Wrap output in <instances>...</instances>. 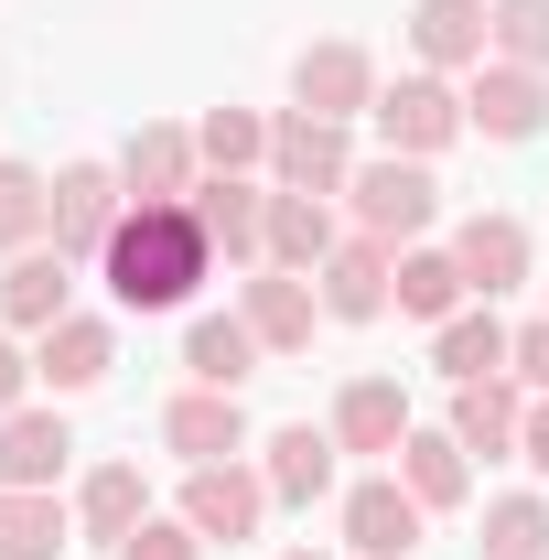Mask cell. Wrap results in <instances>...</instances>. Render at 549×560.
<instances>
[{
    "mask_svg": "<svg viewBox=\"0 0 549 560\" xmlns=\"http://www.w3.org/2000/svg\"><path fill=\"white\" fill-rule=\"evenodd\" d=\"M97 280H108L119 313H184V302L215 280L206 215H195V206H130L119 237H108V259H97Z\"/></svg>",
    "mask_w": 549,
    "mask_h": 560,
    "instance_id": "obj_1",
    "label": "cell"
},
{
    "mask_svg": "<svg viewBox=\"0 0 549 560\" xmlns=\"http://www.w3.org/2000/svg\"><path fill=\"white\" fill-rule=\"evenodd\" d=\"M344 206H355V226H366V237L420 248V237H431V215H442V184H431V162H410V151H377V162H355Z\"/></svg>",
    "mask_w": 549,
    "mask_h": 560,
    "instance_id": "obj_2",
    "label": "cell"
},
{
    "mask_svg": "<svg viewBox=\"0 0 549 560\" xmlns=\"http://www.w3.org/2000/svg\"><path fill=\"white\" fill-rule=\"evenodd\" d=\"M270 506H280V495H270V475H259V464L237 453V464H195L173 517H184V528H195L206 550H237V539H259V517H270Z\"/></svg>",
    "mask_w": 549,
    "mask_h": 560,
    "instance_id": "obj_3",
    "label": "cell"
},
{
    "mask_svg": "<svg viewBox=\"0 0 549 560\" xmlns=\"http://www.w3.org/2000/svg\"><path fill=\"white\" fill-rule=\"evenodd\" d=\"M366 119H377L388 151H410V162H431V151H453V140L475 130V119H464V86H453V75H431V66H410L399 86H377V108H366Z\"/></svg>",
    "mask_w": 549,
    "mask_h": 560,
    "instance_id": "obj_4",
    "label": "cell"
},
{
    "mask_svg": "<svg viewBox=\"0 0 549 560\" xmlns=\"http://www.w3.org/2000/svg\"><path fill=\"white\" fill-rule=\"evenodd\" d=\"M119 215H130L119 162H66V173H55V226H44V248H66L75 270H86V259H108Z\"/></svg>",
    "mask_w": 549,
    "mask_h": 560,
    "instance_id": "obj_5",
    "label": "cell"
},
{
    "mask_svg": "<svg viewBox=\"0 0 549 560\" xmlns=\"http://www.w3.org/2000/svg\"><path fill=\"white\" fill-rule=\"evenodd\" d=\"M270 184L280 195H344L355 184V130L313 119V108H280L270 119Z\"/></svg>",
    "mask_w": 549,
    "mask_h": 560,
    "instance_id": "obj_6",
    "label": "cell"
},
{
    "mask_svg": "<svg viewBox=\"0 0 549 560\" xmlns=\"http://www.w3.org/2000/svg\"><path fill=\"white\" fill-rule=\"evenodd\" d=\"M313 291H324V324H377V313H399V248L344 226V248L313 270Z\"/></svg>",
    "mask_w": 549,
    "mask_h": 560,
    "instance_id": "obj_7",
    "label": "cell"
},
{
    "mask_svg": "<svg viewBox=\"0 0 549 560\" xmlns=\"http://www.w3.org/2000/svg\"><path fill=\"white\" fill-rule=\"evenodd\" d=\"M184 206L206 215V237H215L226 270H270V184H259V173H206Z\"/></svg>",
    "mask_w": 549,
    "mask_h": 560,
    "instance_id": "obj_8",
    "label": "cell"
},
{
    "mask_svg": "<svg viewBox=\"0 0 549 560\" xmlns=\"http://www.w3.org/2000/svg\"><path fill=\"white\" fill-rule=\"evenodd\" d=\"M335 528H344V550H355V560H410L420 528H431V506H420L399 475H366V486H344Z\"/></svg>",
    "mask_w": 549,
    "mask_h": 560,
    "instance_id": "obj_9",
    "label": "cell"
},
{
    "mask_svg": "<svg viewBox=\"0 0 549 560\" xmlns=\"http://www.w3.org/2000/svg\"><path fill=\"white\" fill-rule=\"evenodd\" d=\"M119 184H130V206H184V195L206 184L195 130H184V119H140V130L119 140Z\"/></svg>",
    "mask_w": 549,
    "mask_h": 560,
    "instance_id": "obj_10",
    "label": "cell"
},
{
    "mask_svg": "<svg viewBox=\"0 0 549 560\" xmlns=\"http://www.w3.org/2000/svg\"><path fill=\"white\" fill-rule=\"evenodd\" d=\"M464 119H475L484 140H539V130H549V75L484 55V66L464 75Z\"/></svg>",
    "mask_w": 549,
    "mask_h": 560,
    "instance_id": "obj_11",
    "label": "cell"
},
{
    "mask_svg": "<svg viewBox=\"0 0 549 560\" xmlns=\"http://www.w3.org/2000/svg\"><path fill=\"white\" fill-rule=\"evenodd\" d=\"M291 108L355 130V119L377 108V55H366V44H302V66H291Z\"/></svg>",
    "mask_w": 549,
    "mask_h": 560,
    "instance_id": "obj_12",
    "label": "cell"
},
{
    "mask_svg": "<svg viewBox=\"0 0 549 560\" xmlns=\"http://www.w3.org/2000/svg\"><path fill=\"white\" fill-rule=\"evenodd\" d=\"M162 453H184V475H195V464H237V453H248L237 388H173V399H162Z\"/></svg>",
    "mask_w": 549,
    "mask_h": 560,
    "instance_id": "obj_13",
    "label": "cell"
},
{
    "mask_svg": "<svg viewBox=\"0 0 549 560\" xmlns=\"http://www.w3.org/2000/svg\"><path fill=\"white\" fill-rule=\"evenodd\" d=\"M66 313H75V259L66 248H11V270H0V335H44Z\"/></svg>",
    "mask_w": 549,
    "mask_h": 560,
    "instance_id": "obj_14",
    "label": "cell"
},
{
    "mask_svg": "<svg viewBox=\"0 0 549 560\" xmlns=\"http://www.w3.org/2000/svg\"><path fill=\"white\" fill-rule=\"evenodd\" d=\"M410 55L431 75H475L495 55V11L484 0H410Z\"/></svg>",
    "mask_w": 549,
    "mask_h": 560,
    "instance_id": "obj_15",
    "label": "cell"
},
{
    "mask_svg": "<svg viewBox=\"0 0 549 560\" xmlns=\"http://www.w3.org/2000/svg\"><path fill=\"white\" fill-rule=\"evenodd\" d=\"M237 313H248V335H259L270 355H302L313 324H324V291H313L302 270H248L237 280Z\"/></svg>",
    "mask_w": 549,
    "mask_h": 560,
    "instance_id": "obj_16",
    "label": "cell"
},
{
    "mask_svg": "<svg viewBox=\"0 0 549 560\" xmlns=\"http://www.w3.org/2000/svg\"><path fill=\"white\" fill-rule=\"evenodd\" d=\"M108 366H119V324H108V313H66V324H44V335H33V377H44L55 399L97 388Z\"/></svg>",
    "mask_w": 549,
    "mask_h": 560,
    "instance_id": "obj_17",
    "label": "cell"
},
{
    "mask_svg": "<svg viewBox=\"0 0 549 560\" xmlns=\"http://www.w3.org/2000/svg\"><path fill=\"white\" fill-rule=\"evenodd\" d=\"M324 431H335L344 453H399V442H410V388H399V377H344Z\"/></svg>",
    "mask_w": 549,
    "mask_h": 560,
    "instance_id": "obj_18",
    "label": "cell"
},
{
    "mask_svg": "<svg viewBox=\"0 0 549 560\" xmlns=\"http://www.w3.org/2000/svg\"><path fill=\"white\" fill-rule=\"evenodd\" d=\"M335 431H324V420H291V431H270V442H259V475H270V495L280 506H324V495H335Z\"/></svg>",
    "mask_w": 549,
    "mask_h": 560,
    "instance_id": "obj_19",
    "label": "cell"
},
{
    "mask_svg": "<svg viewBox=\"0 0 549 560\" xmlns=\"http://www.w3.org/2000/svg\"><path fill=\"white\" fill-rule=\"evenodd\" d=\"M453 270H464L475 302H506V291L528 280V226H517V215H464V226H453Z\"/></svg>",
    "mask_w": 549,
    "mask_h": 560,
    "instance_id": "obj_20",
    "label": "cell"
},
{
    "mask_svg": "<svg viewBox=\"0 0 549 560\" xmlns=\"http://www.w3.org/2000/svg\"><path fill=\"white\" fill-rule=\"evenodd\" d=\"M506 355H517V324H506L495 302H464L453 324H431V366H442L453 388H475V377H506Z\"/></svg>",
    "mask_w": 549,
    "mask_h": 560,
    "instance_id": "obj_21",
    "label": "cell"
},
{
    "mask_svg": "<svg viewBox=\"0 0 549 560\" xmlns=\"http://www.w3.org/2000/svg\"><path fill=\"white\" fill-rule=\"evenodd\" d=\"M388 475H399V486H410L431 517H453V506L475 495V453H464L453 431H420V420H410V442L388 453Z\"/></svg>",
    "mask_w": 549,
    "mask_h": 560,
    "instance_id": "obj_22",
    "label": "cell"
},
{
    "mask_svg": "<svg viewBox=\"0 0 549 560\" xmlns=\"http://www.w3.org/2000/svg\"><path fill=\"white\" fill-rule=\"evenodd\" d=\"M442 431L495 464V453H517V431H528V388H517V377H475V388H453V420H442Z\"/></svg>",
    "mask_w": 549,
    "mask_h": 560,
    "instance_id": "obj_23",
    "label": "cell"
},
{
    "mask_svg": "<svg viewBox=\"0 0 549 560\" xmlns=\"http://www.w3.org/2000/svg\"><path fill=\"white\" fill-rule=\"evenodd\" d=\"M335 248H344L335 195H280V184H270V270H302V280H313Z\"/></svg>",
    "mask_w": 549,
    "mask_h": 560,
    "instance_id": "obj_24",
    "label": "cell"
},
{
    "mask_svg": "<svg viewBox=\"0 0 549 560\" xmlns=\"http://www.w3.org/2000/svg\"><path fill=\"white\" fill-rule=\"evenodd\" d=\"M259 335H248V313H195V335H184V377L195 388H248L259 377Z\"/></svg>",
    "mask_w": 549,
    "mask_h": 560,
    "instance_id": "obj_25",
    "label": "cell"
},
{
    "mask_svg": "<svg viewBox=\"0 0 549 560\" xmlns=\"http://www.w3.org/2000/svg\"><path fill=\"white\" fill-rule=\"evenodd\" d=\"M66 453H75V431H66V410H22L0 420V486H55L66 475Z\"/></svg>",
    "mask_w": 549,
    "mask_h": 560,
    "instance_id": "obj_26",
    "label": "cell"
},
{
    "mask_svg": "<svg viewBox=\"0 0 549 560\" xmlns=\"http://www.w3.org/2000/svg\"><path fill=\"white\" fill-rule=\"evenodd\" d=\"M140 517H151V475H140V464H97V475L75 486V528H86V539H108V550L130 539Z\"/></svg>",
    "mask_w": 549,
    "mask_h": 560,
    "instance_id": "obj_27",
    "label": "cell"
},
{
    "mask_svg": "<svg viewBox=\"0 0 549 560\" xmlns=\"http://www.w3.org/2000/svg\"><path fill=\"white\" fill-rule=\"evenodd\" d=\"M75 539V506H55V486H0V560H55Z\"/></svg>",
    "mask_w": 549,
    "mask_h": 560,
    "instance_id": "obj_28",
    "label": "cell"
},
{
    "mask_svg": "<svg viewBox=\"0 0 549 560\" xmlns=\"http://www.w3.org/2000/svg\"><path fill=\"white\" fill-rule=\"evenodd\" d=\"M464 302H475V291H464V270H453V248H431V237L399 248V313H410V324H453Z\"/></svg>",
    "mask_w": 549,
    "mask_h": 560,
    "instance_id": "obj_29",
    "label": "cell"
},
{
    "mask_svg": "<svg viewBox=\"0 0 549 560\" xmlns=\"http://www.w3.org/2000/svg\"><path fill=\"white\" fill-rule=\"evenodd\" d=\"M195 151H206V173H270V119L259 108H206Z\"/></svg>",
    "mask_w": 549,
    "mask_h": 560,
    "instance_id": "obj_30",
    "label": "cell"
},
{
    "mask_svg": "<svg viewBox=\"0 0 549 560\" xmlns=\"http://www.w3.org/2000/svg\"><path fill=\"white\" fill-rule=\"evenodd\" d=\"M44 226H55V173L0 162V259H11V248H44Z\"/></svg>",
    "mask_w": 549,
    "mask_h": 560,
    "instance_id": "obj_31",
    "label": "cell"
},
{
    "mask_svg": "<svg viewBox=\"0 0 549 560\" xmlns=\"http://www.w3.org/2000/svg\"><path fill=\"white\" fill-rule=\"evenodd\" d=\"M475 560H549V495H495Z\"/></svg>",
    "mask_w": 549,
    "mask_h": 560,
    "instance_id": "obj_32",
    "label": "cell"
},
{
    "mask_svg": "<svg viewBox=\"0 0 549 560\" xmlns=\"http://www.w3.org/2000/svg\"><path fill=\"white\" fill-rule=\"evenodd\" d=\"M484 11H495V55L549 75V0H484Z\"/></svg>",
    "mask_w": 549,
    "mask_h": 560,
    "instance_id": "obj_33",
    "label": "cell"
},
{
    "mask_svg": "<svg viewBox=\"0 0 549 560\" xmlns=\"http://www.w3.org/2000/svg\"><path fill=\"white\" fill-rule=\"evenodd\" d=\"M108 560H206V539H195L184 517H140V528H130Z\"/></svg>",
    "mask_w": 549,
    "mask_h": 560,
    "instance_id": "obj_34",
    "label": "cell"
},
{
    "mask_svg": "<svg viewBox=\"0 0 549 560\" xmlns=\"http://www.w3.org/2000/svg\"><path fill=\"white\" fill-rule=\"evenodd\" d=\"M506 377H517L528 399H549V313H539V324H517V355H506Z\"/></svg>",
    "mask_w": 549,
    "mask_h": 560,
    "instance_id": "obj_35",
    "label": "cell"
},
{
    "mask_svg": "<svg viewBox=\"0 0 549 560\" xmlns=\"http://www.w3.org/2000/svg\"><path fill=\"white\" fill-rule=\"evenodd\" d=\"M22 399H33V346H22V335H0V420L22 410Z\"/></svg>",
    "mask_w": 549,
    "mask_h": 560,
    "instance_id": "obj_36",
    "label": "cell"
},
{
    "mask_svg": "<svg viewBox=\"0 0 549 560\" xmlns=\"http://www.w3.org/2000/svg\"><path fill=\"white\" fill-rule=\"evenodd\" d=\"M517 464L549 486V399H528V431H517Z\"/></svg>",
    "mask_w": 549,
    "mask_h": 560,
    "instance_id": "obj_37",
    "label": "cell"
},
{
    "mask_svg": "<svg viewBox=\"0 0 549 560\" xmlns=\"http://www.w3.org/2000/svg\"><path fill=\"white\" fill-rule=\"evenodd\" d=\"M280 560H324V550H280Z\"/></svg>",
    "mask_w": 549,
    "mask_h": 560,
    "instance_id": "obj_38",
    "label": "cell"
}]
</instances>
